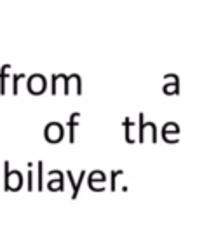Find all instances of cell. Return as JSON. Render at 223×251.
I'll return each instance as SVG.
<instances>
[{
	"instance_id": "6da1fadb",
	"label": "cell",
	"mask_w": 223,
	"mask_h": 251,
	"mask_svg": "<svg viewBox=\"0 0 223 251\" xmlns=\"http://www.w3.org/2000/svg\"><path fill=\"white\" fill-rule=\"evenodd\" d=\"M23 185V176L20 171H11L9 162H4V188L5 190H18Z\"/></svg>"
},
{
	"instance_id": "7a4b0ae2",
	"label": "cell",
	"mask_w": 223,
	"mask_h": 251,
	"mask_svg": "<svg viewBox=\"0 0 223 251\" xmlns=\"http://www.w3.org/2000/svg\"><path fill=\"white\" fill-rule=\"evenodd\" d=\"M26 86L31 94H40V93H44V89H46V78L39 74L31 75V77H28Z\"/></svg>"
},
{
	"instance_id": "3957f363",
	"label": "cell",
	"mask_w": 223,
	"mask_h": 251,
	"mask_svg": "<svg viewBox=\"0 0 223 251\" xmlns=\"http://www.w3.org/2000/svg\"><path fill=\"white\" fill-rule=\"evenodd\" d=\"M63 136V127L58 124V122H51V124L47 126L46 129V138L47 141H51V143H58Z\"/></svg>"
},
{
	"instance_id": "277c9868",
	"label": "cell",
	"mask_w": 223,
	"mask_h": 251,
	"mask_svg": "<svg viewBox=\"0 0 223 251\" xmlns=\"http://www.w3.org/2000/svg\"><path fill=\"white\" fill-rule=\"evenodd\" d=\"M9 70H11V65H2V67H0V94H2V96L7 93Z\"/></svg>"
},
{
	"instance_id": "5b68a950",
	"label": "cell",
	"mask_w": 223,
	"mask_h": 251,
	"mask_svg": "<svg viewBox=\"0 0 223 251\" xmlns=\"http://www.w3.org/2000/svg\"><path fill=\"white\" fill-rule=\"evenodd\" d=\"M25 78L23 74H16L12 75V94H18V86H20V80Z\"/></svg>"
}]
</instances>
